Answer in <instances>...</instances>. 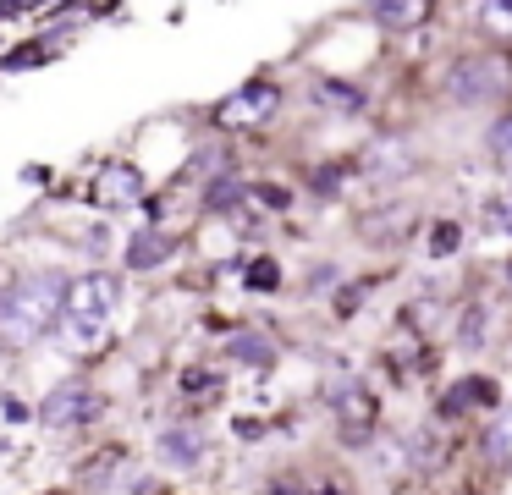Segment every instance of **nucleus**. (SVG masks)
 Here are the masks:
<instances>
[{
  "label": "nucleus",
  "instance_id": "nucleus-17",
  "mask_svg": "<svg viewBox=\"0 0 512 495\" xmlns=\"http://www.w3.org/2000/svg\"><path fill=\"white\" fill-rule=\"evenodd\" d=\"M309 105L325 110V116H342V121H358L369 116V88H358L353 77H314L309 83Z\"/></svg>",
  "mask_w": 512,
  "mask_h": 495
},
{
  "label": "nucleus",
  "instance_id": "nucleus-32",
  "mask_svg": "<svg viewBox=\"0 0 512 495\" xmlns=\"http://www.w3.org/2000/svg\"><path fill=\"white\" fill-rule=\"evenodd\" d=\"M23 182L45 187V182H56V171H50V165H23Z\"/></svg>",
  "mask_w": 512,
  "mask_h": 495
},
{
  "label": "nucleus",
  "instance_id": "nucleus-5",
  "mask_svg": "<svg viewBox=\"0 0 512 495\" xmlns=\"http://www.w3.org/2000/svg\"><path fill=\"white\" fill-rule=\"evenodd\" d=\"M149 468L160 473V479L171 484H193L204 479V473L215 468V457H221V440H215L210 418H193V413H160L155 424H149V446H144Z\"/></svg>",
  "mask_w": 512,
  "mask_h": 495
},
{
  "label": "nucleus",
  "instance_id": "nucleus-22",
  "mask_svg": "<svg viewBox=\"0 0 512 495\" xmlns=\"http://www.w3.org/2000/svg\"><path fill=\"white\" fill-rule=\"evenodd\" d=\"M463 248H468V220L435 215L430 226H424V259H430V264H452Z\"/></svg>",
  "mask_w": 512,
  "mask_h": 495
},
{
  "label": "nucleus",
  "instance_id": "nucleus-27",
  "mask_svg": "<svg viewBox=\"0 0 512 495\" xmlns=\"http://www.w3.org/2000/svg\"><path fill=\"white\" fill-rule=\"evenodd\" d=\"M0 424H6V429H34L39 424V396L6 385V391H0Z\"/></svg>",
  "mask_w": 512,
  "mask_h": 495
},
{
  "label": "nucleus",
  "instance_id": "nucleus-6",
  "mask_svg": "<svg viewBox=\"0 0 512 495\" xmlns=\"http://www.w3.org/2000/svg\"><path fill=\"white\" fill-rule=\"evenodd\" d=\"M441 99L457 110H512V55L457 50L441 72Z\"/></svg>",
  "mask_w": 512,
  "mask_h": 495
},
{
  "label": "nucleus",
  "instance_id": "nucleus-8",
  "mask_svg": "<svg viewBox=\"0 0 512 495\" xmlns=\"http://www.w3.org/2000/svg\"><path fill=\"white\" fill-rule=\"evenodd\" d=\"M457 473H463V495H496L512 479V402L468 429V457Z\"/></svg>",
  "mask_w": 512,
  "mask_h": 495
},
{
  "label": "nucleus",
  "instance_id": "nucleus-3",
  "mask_svg": "<svg viewBox=\"0 0 512 495\" xmlns=\"http://www.w3.org/2000/svg\"><path fill=\"white\" fill-rule=\"evenodd\" d=\"M127 281L133 275L122 264H83L72 275V292H67V308H61V325H56L50 347L61 358H78L83 369H94V358L111 352L116 325L127 314Z\"/></svg>",
  "mask_w": 512,
  "mask_h": 495
},
{
  "label": "nucleus",
  "instance_id": "nucleus-13",
  "mask_svg": "<svg viewBox=\"0 0 512 495\" xmlns=\"http://www.w3.org/2000/svg\"><path fill=\"white\" fill-rule=\"evenodd\" d=\"M496 341H501V303L490 292H457L452 325H446V352L485 358Z\"/></svg>",
  "mask_w": 512,
  "mask_h": 495
},
{
  "label": "nucleus",
  "instance_id": "nucleus-19",
  "mask_svg": "<svg viewBox=\"0 0 512 495\" xmlns=\"http://www.w3.org/2000/svg\"><path fill=\"white\" fill-rule=\"evenodd\" d=\"M364 17L380 33H413L435 17V0H364Z\"/></svg>",
  "mask_w": 512,
  "mask_h": 495
},
{
  "label": "nucleus",
  "instance_id": "nucleus-30",
  "mask_svg": "<svg viewBox=\"0 0 512 495\" xmlns=\"http://www.w3.org/2000/svg\"><path fill=\"white\" fill-rule=\"evenodd\" d=\"M292 204H298V187L276 182V176H259L254 182V209H265V215H292Z\"/></svg>",
  "mask_w": 512,
  "mask_h": 495
},
{
  "label": "nucleus",
  "instance_id": "nucleus-7",
  "mask_svg": "<svg viewBox=\"0 0 512 495\" xmlns=\"http://www.w3.org/2000/svg\"><path fill=\"white\" fill-rule=\"evenodd\" d=\"M287 330L276 325V314H243V325L232 330V336L215 341V358L226 363V369L237 374V380H270V374H281V363H287Z\"/></svg>",
  "mask_w": 512,
  "mask_h": 495
},
{
  "label": "nucleus",
  "instance_id": "nucleus-10",
  "mask_svg": "<svg viewBox=\"0 0 512 495\" xmlns=\"http://www.w3.org/2000/svg\"><path fill=\"white\" fill-rule=\"evenodd\" d=\"M237 396V374L226 369L215 352L204 358H188L171 369V413H193V418H210V413H226Z\"/></svg>",
  "mask_w": 512,
  "mask_h": 495
},
{
  "label": "nucleus",
  "instance_id": "nucleus-33",
  "mask_svg": "<svg viewBox=\"0 0 512 495\" xmlns=\"http://www.w3.org/2000/svg\"><path fill=\"white\" fill-rule=\"evenodd\" d=\"M496 281H501V297H512V253L501 259V270H496Z\"/></svg>",
  "mask_w": 512,
  "mask_h": 495
},
{
  "label": "nucleus",
  "instance_id": "nucleus-25",
  "mask_svg": "<svg viewBox=\"0 0 512 495\" xmlns=\"http://www.w3.org/2000/svg\"><path fill=\"white\" fill-rule=\"evenodd\" d=\"M226 435H232L237 446H265V440H276V424H270V413H259V407H226Z\"/></svg>",
  "mask_w": 512,
  "mask_h": 495
},
{
  "label": "nucleus",
  "instance_id": "nucleus-26",
  "mask_svg": "<svg viewBox=\"0 0 512 495\" xmlns=\"http://www.w3.org/2000/svg\"><path fill=\"white\" fill-rule=\"evenodd\" d=\"M474 28L496 44H512V0H474Z\"/></svg>",
  "mask_w": 512,
  "mask_h": 495
},
{
  "label": "nucleus",
  "instance_id": "nucleus-4",
  "mask_svg": "<svg viewBox=\"0 0 512 495\" xmlns=\"http://www.w3.org/2000/svg\"><path fill=\"white\" fill-rule=\"evenodd\" d=\"M111 385L100 380V369H67L39 391V435L56 440V446H89L105 424H111Z\"/></svg>",
  "mask_w": 512,
  "mask_h": 495
},
{
  "label": "nucleus",
  "instance_id": "nucleus-23",
  "mask_svg": "<svg viewBox=\"0 0 512 495\" xmlns=\"http://www.w3.org/2000/svg\"><path fill=\"white\" fill-rule=\"evenodd\" d=\"M463 374V391H468V402H474V418H490L496 407H507L512 396H507V380H501L496 369H479V363H468V369H457Z\"/></svg>",
  "mask_w": 512,
  "mask_h": 495
},
{
  "label": "nucleus",
  "instance_id": "nucleus-1",
  "mask_svg": "<svg viewBox=\"0 0 512 495\" xmlns=\"http://www.w3.org/2000/svg\"><path fill=\"white\" fill-rule=\"evenodd\" d=\"M314 402H320L331 446H342V457H369V446L391 429L386 385L353 352H336V358L320 363V391H314Z\"/></svg>",
  "mask_w": 512,
  "mask_h": 495
},
{
  "label": "nucleus",
  "instance_id": "nucleus-14",
  "mask_svg": "<svg viewBox=\"0 0 512 495\" xmlns=\"http://www.w3.org/2000/svg\"><path fill=\"white\" fill-rule=\"evenodd\" d=\"M144 193H149V176H144V165L127 160V154H111L89 182V204L100 209V215H116V220L144 204Z\"/></svg>",
  "mask_w": 512,
  "mask_h": 495
},
{
  "label": "nucleus",
  "instance_id": "nucleus-18",
  "mask_svg": "<svg viewBox=\"0 0 512 495\" xmlns=\"http://www.w3.org/2000/svg\"><path fill=\"white\" fill-rule=\"evenodd\" d=\"M237 286H243L248 297H281L287 292V264H281V253H270V248L243 253V264H237Z\"/></svg>",
  "mask_w": 512,
  "mask_h": 495
},
{
  "label": "nucleus",
  "instance_id": "nucleus-20",
  "mask_svg": "<svg viewBox=\"0 0 512 495\" xmlns=\"http://www.w3.org/2000/svg\"><path fill=\"white\" fill-rule=\"evenodd\" d=\"M424 413H430L441 429H474L479 424L474 402H468V391H463V374H446V380L430 391V407H424Z\"/></svg>",
  "mask_w": 512,
  "mask_h": 495
},
{
  "label": "nucleus",
  "instance_id": "nucleus-31",
  "mask_svg": "<svg viewBox=\"0 0 512 495\" xmlns=\"http://www.w3.org/2000/svg\"><path fill=\"white\" fill-rule=\"evenodd\" d=\"M353 176V165H336V160H325L320 171L309 176V193L314 198H342V182Z\"/></svg>",
  "mask_w": 512,
  "mask_h": 495
},
{
  "label": "nucleus",
  "instance_id": "nucleus-21",
  "mask_svg": "<svg viewBox=\"0 0 512 495\" xmlns=\"http://www.w3.org/2000/svg\"><path fill=\"white\" fill-rule=\"evenodd\" d=\"M72 44V33H39V39H23L12 44V50L0 55V72L12 77V72H34V66H50L61 50Z\"/></svg>",
  "mask_w": 512,
  "mask_h": 495
},
{
  "label": "nucleus",
  "instance_id": "nucleus-16",
  "mask_svg": "<svg viewBox=\"0 0 512 495\" xmlns=\"http://www.w3.org/2000/svg\"><path fill=\"white\" fill-rule=\"evenodd\" d=\"M243 209H254V182H243L237 171L204 176V187H199V215L204 220H232V215H243Z\"/></svg>",
  "mask_w": 512,
  "mask_h": 495
},
{
  "label": "nucleus",
  "instance_id": "nucleus-24",
  "mask_svg": "<svg viewBox=\"0 0 512 495\" xmlns=\"http://www.w3.org/2000/svg\"><path fill=\"white\" fill-rule=\"evenodd\" d=\"M474 231L490 242H512V193H485L474 209Z\"/></svg>",
  "mask_w": 512,
  "mask_h": 495
},
{
  "label": "nucleus",
  "instance_id": "nucleus-15",
  "mask_svg": "<svg viewBox=\"0 0 512 495\" xmlns=\"http://www.w3.org/2000/svg\"><path fill=\"white\" fill-rule=\"evenodd\" d=\"M413 171H419V154H413V143H402V138H375V143H364V154L353 160V176L364 187H375V193L408 182Z\"/></svg>",
  "mask_w": 512,
  "mask_h": 495
},
{
  "label": "nucleus",
  "instance_id": "nucleus-34",
  "mask_svg": "<svg viewBox=\"0 0 512 495\" xmlns=\"http://www.w3.org/2000/svg\"><path fill=\"white\" fill-rule=\"evenodd\" d=\"M34 495H89L83 484H50V490H34Z\"/></svg>",
  "mask_w": 512,
  "mask_h": 495
},
{
  "label": "nucleus",
  "instance_id": "nucleus-12",
  "mask_svg": "<svg viewBox=\"0 0 512 495\" xmlns=\"http://www.w3.org/2000/svg\"><path fill=\"white\" fill-rule=\"evenodd\" d=\"M188 253V231L177 226H127L122 231V253H116V264H122L127 275H138V281H149V275H166L171 264Z\"/></svg>",
  "mask_w": 512,
  "mask_h": 495
},
{
  "label": "nucleus",
  "instance_id": "nucleus-35",
  "mask_svg": "<svg viewBox=\"0 0 512 495\" xmlns=\"http://www.w3.org/2000/svg\"><path fill=\"white\" fill-rule=\"evenodd\" d=\"M507 369H512V341H507Z\"/></svg>",
  "mask_w": 512,
  "mask_h": 495
},
{
  "label": "nucleus",
  "instance_id": "nucleus-29",
  "mask_svg": "<svg viewBox=\"0 0 512 495\" xmlns=\"http://www.w3.org/2000/svg\"><path fill=\"white\" fill-rule=\"evenodd\" d=\"M342 281H347V270H342L336 259H314L309 270H303L298 292H303V297H325V303H331V292H336Z\"/></svg>",
  "mask_w": 512,
  "mask_h": 495
},
{
  "label": "nucleus",
  "instance_id": "nucleus-9",
  "mask_svg": "<svg viewBox=\"0 0 512 495\" xmlns=\"http://www.w3.org/2000/svg\"><path fill=\"white\" fill-rule=\"evenodd\" d=\"M254 495H364L347 457H281L259 473Z\"/></svg>",
  "mask_w": 512,
  "mask_h": 495
},
{
  "label": "nucleus",
  "instance_id": "nucleus-11",
  "mask_svg": "<svg viewBox=\"0 0 512 495\" xmlns=\"http://www.w3.org/2000/svg\"><path fill=\"white\" fill-rule=\"evenodd\" d=\"M281 105H287V88H281L270 72H254L243 88H232V94L210 110V121L221 132H259L265 121L281 116Z\"/></svg>",
  "mask_w": 512,
  "mask_h": 495
},
{
  "label": "nucleus",
  "instance_id": "nucleus-28",
  "mask_svg": "<svg viewBox=\"0 0 512 495\" xmlns=\"http://www.w3.org/2000/svg\"><path fill=\"white\" fill-rule=\"evenodd\" d=\"M485 160L496 165L501 176H512V110H501L485 127Z\"/></svg>",
  "mask_w": 512,
  "mask_h": 495
},
{
  "label": "nucleus",
  "instance_id": "nucleus-2",
  "mask_svg": "<svg viewBox=\"0 0 512 495\" xmlns=\"http://www.w3.org/2000/svg\"><path fill=\"white\" fill-rule=\"evenodd\" d=\"M72 292V270L61 264H17L0 275V358H34L56 341L61 308Z\"/></svg>",
  "mask_w": 512,
  "mask_h": 495
}]
</instances>
